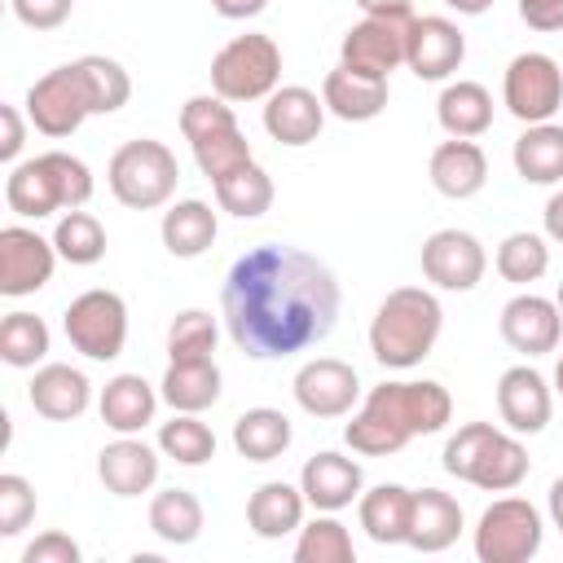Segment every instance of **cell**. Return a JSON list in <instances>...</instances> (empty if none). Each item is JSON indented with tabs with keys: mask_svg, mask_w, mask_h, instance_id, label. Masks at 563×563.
I'll return each instance as SVG.
<instances>
[{
	"mask_svg": "<svg viewBox=\"0 0 563 563\" xmlns=\"http://www.w3.org/2000/svg\"><path fill=\"white\" fill-rule=\"evenodd\" d=\"M211 189H216L220 211H229V216H238V220H255V216H264V211L273 207V176H268L255 158H251L246 167H238V172L211 180Z\"/></svg>",
	"mask_w": 563,
	"mask_h": 563,
	"instance_id": "35",
	"label": "cell"
},
{
	"mask_svg": "<svg viewBox=\"0 0 563 563\" xmlns=\"http://www.w3.org/2000/svg\"><path fill=\"white\" fill-rule=\"evenodd\" d=\"M9 9H13V18H18L22 26H31V31H57V26L70 18L75 0H9Z\"/></svg>",
	"mask_w": 563,
	"mask_h": 563,
	"instance_id": "46",
	"label": "cell"
},
{
	"mask_svg": "<svg viewBox=\"0 0 563 563\" xmlns=\"http://www.w3.org/2000/svg\"><path fill=\"white\" fill-rule=\"evenodd\" d=\"M493 264H497V273H501L510 286H532V282H541L545 268H550V246H545L541 233L519 229V233H506V238H501Z\"/></svg>",
	"mask_w": 563,
	"mask_h": 563,
	"instance_id": "37",
	"label": "cell"
},
{
	"mask_svg": "<svg viewBox=\"0 0 563 563\" xmlns=\"http://www.w3.org/2000/svg\"><path fill=\"white\" fill-rule=\"evenodd\" d=\"M48 343H53V334H48L44 317H35V312L18 308L0 321V361L13 369H35L48 356Z\"/></svg>",
	"mask_w": 563,
	"mask_h": 563,
	"instance_id": "36",
	"label": "cell"
},
{
	"mask_svg": "<svg viewBox=\"0 0 563 563\" xmlns=\"http://www.w3.org/2000/svg\"><path fill=\"white\" fill-rule=\"evenodd\" d=\"M220 128H238V114H233V101H224L220 92H198L180 106V132L185 141L194 145L198 136H211Z\"/></svg>",
	"mask_w": 563,
	"mask_h": 563,
	"instance_id": "44",
	"label": "cell"
},
{
	"mask_svg": "<svg viewBox=\"0 0 563 563\" xmlns=\"http://www.w3.org/2000/svg\"><path fill=\"white\" fill-rule=\"evenodd\" d=\"M352 559H356L352 532H347L330 510H321L312 523L299 528L295 563H352Z\"/></svg>",
	"mask_w": 563,
	"mask_h": 563,
	"instance_id": "40",
	"label": "cell"
},
{
	"mask_svg": "<svg viewBox=\"0 0 563 563\" xmlns=\"http://www.w3.org/2000/svg\"><path fill=\"white\" fill-rule=\"evenodd\" d=\"M299 488H303V497H308L312 510H330L334 515V510H343V506H352L361 497L365 475H361V462L356 457H343L334 449H321V453H312L303 462Z\"/></svg>",
	"mask_w": 563,
	"mask_h": 563,
	"instance_id": "20",
	"label": "cell"
},
{
	"mask_svg": "<svg viewBox=\"0 0 563 563\" xmlns=\"http://www.w3.org/2000/svg\"><path fill=\"white\" fill-rule=\"evenodd\" d=\"M321 101L343 123H369V119H378L387 110V79L361 75V70H352V66L339 62L321 79Z\"/></svg>",
	"mask_w": 563,
	"mask_h": 563,
	"instance_id": "22",
	"label": "cell"
},
{
	"mask_svg": "<svg viewBox=\"0 0 563 563\" xmlns=\"http://www.w3.org/2000/svg\"><path fill=\"white\" fill-rule=\"evenodd\" d=\"M290 440H295L290 418L268 405H255V409L238 413V422H233V449L246 462H277L290 449Z\"/></svg>",
	"mask_w": 563,
	"mask_h": 563,
	"instance_id": "32",
	"label": "cell"
},
{
	"mask_svg": "<svg viewBox=\"0 0 563 563\" xmlns=\"http://www.w3.org/2000/svg\"><path fill=\"white\" fill-rule=\"evenodd\" d=\"M220 365L216 356L202 361H167V374L158 383V396L176 409V413H202L220 400Z\"/></svg>",
	"mask_w": 563,
	"mask_h": 563,
	"instance_id": "29",
	"label": "cell"
},
{
	"mask_svg": "<svg viewBox=\"0 0 563 563\" xmlns=\"http://www.w3.org/2000/svg\"><path fill=\"white\" fill-rule=\"evenodd\" d=\"M92 114L88 106V88L79 79V66L66 62L48 75H40L31 88H26V119L35 123V132L62 141L70 132H79V123Z\"/></svg>",
	"mask_w": 563,
	"mask_h": 563,
	"instance_id": "11",
	"label": "cell"
},
{
	"mask_svg": "<svg viewBox=\"0 0 563 563\" xmlns=\"http://www.w3.org/2000/svg\"><path fill=\"white\" fill-rule=\"evenodd\" d=\"M303 506H308L303 488H295V484H286V479H268V484H260V488L246 497V523H251L255 537L282 541L286 532L303 528Z\"/></svg>",
	"mask_w": 563,
	"mask_h": 563,
	"instance_id": "28",
	"label": "cell"
},
{
	"mask_svg": "<svg viewBox=\"0 0 563 563\" xmlns=\"http://www.w3.org/2000/svg\"><path fill=\"white\" fill-rule=\"evenodd\" d=\"M282 84V48L264 31L233 35L216 57H211V92L224 101H260L273 97Z\"/></svg>",
	"mask_w": 563,
	"mask_h": 563,
	"instance_id": "7",
	"label": "cell"
},
{
	"mask_svg": "<svg viewBox=\"0 0 563 563\" xmlns=\"http://www.w3.org/2000/svg\"><path fill=\"white\" fill-rule=\"evenodd\" d=\"M550 519H554V528L563 532V475L550 484Z\"/></svg>",
	"mask_w": 563,
	"mask_h": 563,
	"instance_id": "53",
	"label": "cell"
},
{
	"mask_svg": "<svg viewBox=\"0 0 563 563\" xmlns=\"http://www.w3.org/2000/svg\"><path fill=\"white\" fill-rule=\"evenodd\" d=\"M466 57V35L457 31V22L449 18H413L409 22V40H405V66L418 79H449Z\"/></svg>",
	"mask_w": 563,
	"mask_h": 563,
	"instance_id": "16",
	"label": "cell"
},
{
	"mask_svg": "<svg viewBox=\"0 0 563 563\" xmlns=\"http://www.w3.org/2000/svg\"><path fill=\"white\" fill-rule=\"evenodd\" d=\"M497 330H501V339H506L515 352H523V356H545V352L559 347L563 312H559L554 299L523 290V295H515V299L501 308Z\"/></svg>",
	"mask_w": 563,
	"mask_h": 563,
	"instance_id": "17",
	"label": "cell"
},
{
	"mask_svg": "<svg viewBox=\"0 0 563 563\" xmlns=\"http://www.w3.org/2000/svg\"><path fill=\"white\" fill-rule=\"evenodd\" d=\"M0 158L4 163H13L18 154H22V141H26V123H22V114H18V106H0Z\"/></svg>",
	"mask_w": 563,
	"mask_h": 563,
	"instance_id": "49",
	"label": "cell"
},
{
	"mask_svg": "<svg viewBox=\"0 0 563 563\" xmlns=\"http://www.w3.org/2000/svg\"><path fill=\"white\" fill-rule=\"evenodd\" d=\"M449 9H457V13H466V18H479V13H488L493 9V0H444Z\"/></svg>",
	"mask_w": 563,
	"mask_h": 563,
	"instance_id": "54",
	"label": "cell"
},
{
	"mask_svg": "<svg viewBox=\"0 0 563 563\" xmlns=\"http://www.w3.org/2000/svg\"><path fill=\"white\" fill-rule=\"evenodd\" d=\"M53 246H57V255L66 260V264H79V268H88V264H97L101 255H106V229H101V220L92 216V211H66L62 220H57V229H53Z\"/></svg>",
	"mask_w": 563,
	"mask_h": 563,
	"instance_id": "41",
	"label": "cell"
},
{
	"mask_svg": "<svg viewBox=\"0 0 563 563\" xmlns=\"http://www.w3.org/2000/svg\"><path fill=\"white\" fill-rule=\"evenodd\" d=\"M97 475L114 497H141L158 479V453L136 435H119L97 453Z\"/></svg>",
	"mask_w": 563,
	"mask_h": 563,
	"instance_id": "24",
	"label": "cell"
},
{
	"mask_svg": "<svg viewBox=\"0 0 563 563\" xmlns=\"http://www.w3.org/2000/svg\"><path fill=\"white\" fill-rule=\"evenodd\" d=\"M422 277L440 290H475L484 282V268H488V251L475 233L466 229H435L427 242H422Z\"/></svg>",
	"mask_w": 563,
	"mask_h": 563,
	"instance_id": "12",
	"label": "cell"
},
{
	"mask_svg": "<svg viewBox=\"0 0 563 563\" xmlns=\"http://www.w3.org/2000/svg\"><path fill=\"white\" fill-rule=\"evenodd\" d=\"M176 180H180V163L176 154L154 141V136H136V141H123L114 154H110V167H106V185L110 194L132 207V211H154V207H167L172 194H176Z\"/></svg>",
	"mask_w": 563,
	"mask_h": 563,
	"instance_id": "6",
	"label": "cell"
},
{
	"mask_svg": "<svg viewBox=\"0 0 563 563\" xmlns=\"http://www.w3.org/2000/svg\"><path fill=\"white\" fill-rule=\"evenodd\" d=\"M150 532L167 545H194L202 537V501L189 488H158L150 497Z\"/></svg>",
	"mask_w": 563,
	"mask_h": 563,
	"instance_id": "34",
	"label": "cell"
},
{
	"mask_svg": "<svg viewBox=\"0 0 563 563\" xmlns=\"http://www.w3.org/2000/svg\"><path fill=\"white\" fill-rule=\"evenodd\" d=\"M211 9H216L220 18H229V22H246V18L264 13L268 0H211Z\"/></svg>",
	"mask_w": 563,
	"mask_h": 563,
	"instance_id": "50",
	"label": "cell"
},
{
	"mask_svg": "<svg viewBox=\"0 0 563 563\" xmlns=\"http://www.w3.org/2000/svg\"><path fill=\"white\" fill-rule=\"evenodd\" d=\"M528 449L519 435L497 431L493 422H466L444 444V471L484 488V493H510L528 479Z\"/></svg>",
	"mask_w": 563,
	"mask_h": 563,
	"instance_id": "5",
	"label": "cell"
},
{
	"mask_svg": "<svg viewBox=\"0 0 563 563\" xmlns=\"http://www.w3.org/2000/svg\"><path fill=\"white\" fill-rule=\"evenodd\" d=\"M427 172H431L435 194L462 202V198H475V194L484 189V180H488V158H484V150H479L475 141L449 136V141H440V145L431 150Z\"/></svg>",
	"mask_w": 563,
	"mask_h": 563,
	"instance_id": "23",
	"label": "cell"
},
{
	"mask_svg": "<svg viewBox=\"0 0 563 563\" xmlns=\"http://www.w3.org/2000/svg\"><path fill=\"white\" fill-rule=\"evenodd\" d=\"M554 303H559V312H563V282H559V290H554Z\"/></svg>",
	"mask_w": 563,
	"mask_h": 563,
	"instance_id": "56",
	"label": "cell"
},
{
	"mask_svg": "<svg viewBox=\"0 0 563 563\" xmlns=\"http://www.w3.org/2000/svg\"><path fill=\"white\" fill-rule=\"evenodd\" d=\"M158 449L180 466H202L216 457V431L198 413H172V422L158 427Z\"/></svg>",
	"mask_w": 563,
	"mask_h": 563,
	"instance_id": "39",
	"label": "cell"
},
{
	"mask_svg": "<svg viewBox=\"0 0 563 563\" xmlns=\"http://www.w3.org/2000/svg\"><path fill=\"white\" fill-rule=\"evenodd\" d=\"M325 114H330L325 101L303 84H286L273 97H264V132L277 145H290V150L312 145L325 128Z\"/></svg>",
	"mask_w": 563,
	"mask_h": 563,
	"instance_id": "19",
	"label": "cell"
},
{
	"mask_svg": "<svg viewBox=\"0 0 563 563\" xmlns=\"http://www.w3.org/2000/svg\"><path fill=\"white\" fill-rule=\"evenodd\" d=\"M158 233H163L167 255H176V260H198V255L216 242L220 224H216V211H211L202 198H180V202H172V207L163 211Z\"/></svg>",
	"mask_w": 563,
	"mask_h": 563,
	"instance_id": "30",
	"label": "cell"
},
{
	"mask_svg": "<svg viewBox=\"0 0 563 563\" xmlns=\"http://www.w3.org/2000/svg\"><path fill=\"white\" fill-rule=\"evenodd\" d=\"M343 295L325 260L303 246L264 242L242 251L220 286L224 330L238 352L282 361L330 339Z\"/></svg>",
	"mask_w": 563,
	"mask_h": 563,
	"instance_id": "1",
	"label": "cell"
},
{
	"mask_svg": "<svg viewBox=\"0 0 563 563\" xmlns=\"http://www.w3.org/2000/svg\"><path fill=\"white\" fill-rule=\"evenodd\" d=\"M356 9L369 18H413V0H356Z\"/></svg>",
	"mask_w": 563,
	"mask_h": 563,
	"instance_id": "51",
	"label": "cell"
},
{
	"mask_svg": "<svg viewBox=\"0 0 563 563\" xmlns=\"http://www.w3.org/2000/svg\"><path fill=\"white\" fill-rule=\"evenodd\" d=\"M295 400L312 418H343L361 400V378L339 356H312L295 369Z\"/></svg>",
	"mask_w": 563,
	"mask_h": 563,
	"instance_id": "14",
	"label": "cell"
},
{
	"mask_svg": "<svg viewBox=\"0 0 563 563\" xmlns=\"http://www.w3.org/2000/svg\"><path fill=\"white\" fill-rule=\"evenodd\" d=\"M62 330L70 347L84 352L88 361H114L128 343V303L119 290H101V286L84 290L66 303Z\"/></svg>",
	"mask_w": 563,
	"mask_h": 563,
	"instance_id": "8",
	"label": "cell"
},
{
	"mask_svg": "<svg viewBox=\"0 0 563 563\" xmlns=\"http://www.w3.org/2000/svg\"><path fill=\"white\" fill-rule=\"evenodd\" d=\"M194 163L207 180H220L251 163V141L242 136V128H220V132L194 141Z\"/></svg>",
	"mask_w": 563,
	"mask_h": 563,
	"instance_id": "42",
	"label": "cell"
},
{
	"mask_svg": "<svg viewBox=\"0 0 563 563\" xmlns=\"http://www.w3.org/2000/svg\"><path fill=\"white\" fill-rule=\"evenodd\" d=\"M409 22L413 18H361L343 44H339V62L361 70V75H378L387 79L396 66H405V40H409Z\"/></svg>",
	"mask_w": 563,
	"mask_h": 563,
	"instance_id": "15",
	"label": "cell"
},
{
	"mask_svg": "<svg viewBox=\"0 0 563 563\" xmlns=\"http://www.w3.org/2000/svg\"><path fill=\"white\" fill-rule=\"evenodd\" d=\"M501 106L519 123H550L563 106V70L550 53H519L501 75Z\"/></svg>",
	"mask_w": 563,
	"mask_h": 563,
	"instance_id": "10",
	"label": "cell"
},
{
	"mask_svg": "<svg viewBox=\"0 0 563 563\" xmlns=\"http://www.w3.org/2000/svg\"><path fill=\"white\" fill-rule=\"evenodd\" d=\"M75 66H79V79H84V88H88V106H92V114H114V110L128 106V97H132V79H128V70H123L114 57L88 53V57H79Z\"/></svg>",
	"mask_w": 563,
	"mask_h": 563,
	"instance_id": "38",
	"label": "cell"
},
{
	"mask_svg": "<svg viewBox=\"0 0 563 563\" xmlns=\"http://www.w3.org/2000/svg\"><path fill=\"white\" fill-rule=\"evenodd\" d=\"M101 422L119 435H136L154 422V409H158V391L141 378V374H114L106 387H101Z\"/></svg>",
	"mask_w": 563,
	"mask_h": 563,
	"instance_id": "27",
	"label": "cell"
},
{
	"mask_svg": "<svg viewBox=\"0 0 563 563\" xmlns=\"http://www.w3.org/2000/svg\"><path fill=\"white\" fill-rule=\"evenodd\" d=\"M497 413L515 435H537L550 427L554 391L532 365H510L497 378Z\"/></svg>",
	"mask_w": 563,
	"mask_h": 563,
	"instance_id": "18",
	"label": "cell"
},
{
	"mask_svg": "<svg viewBox=\"0 0 563 563\" xmlns=\"http://www.w3.org/2000/svg\"><path fill=\"white\" fill-rule=\"evenodd\" d=\"M554 391L563 396V356H559V365H554Z\"/></svg>",
	"mask_w": 563,
	"mask_h": 563,
	"instance_id": "55",
	"label": "cell"
},
{
	"mask_svg": "<svg viewBox=\"0 0 563 563\" xmlns=\"http://www.w3.org/2000/svg\"><path fill=\"white\" fill-rule=\"evenodd\" d=\"M462 532V506L444 488H418L413 493V515H409V541L422 554H440L457 541Z\"/></svg>",
	"mask_w": 563,
	"mask_h": 563,
	"instance_id": "26",
	"label": "cell"
},
{
	"mask_svg": "<svg viewBox=\"0 0 563 563\" xmlns=\"http://www.w3.org/2000/svg\"><path fill=\"white\" fill-rule=\"evenodd\" d=\"M510 158L528 185H559L563 180V123H528Z\"/></svg>",
	"mask_w": 563,
	"mask_h": 563,
	"instance_id": "33",
	"label": "cell"
},
{
	"mask_svg": "<svg viewBox=\"0 0 563 563\" xmlns=\"http://www.w3.org/2000/svg\"><path fill=\"white\" fill-rule=\"evenodd\" d=\"M453 418V396L435 383H378L352 422L343 427V440L361 457H391L400 453L413 435H435Z\"/></svg>",
	"mask_w": 563,
	"mask_h": 563,
	"instance_id": "2",
	"label": "cell"
},
{
	"mask_svg": "<svg viewBox=\"0 0 563 563\" xmlns=\"http://www.w3.org/2000/svg\"><path fill=\"white\" fill-rule=\"evenodd\" d=\"M53 268H57V246L48 238H40L26 224L0 229V295L9 299L35 295L40 286L53 282Z\"/></svg>",
	"mask_w": 563,
	"mask_h": 563,
	"instance_id": "13",
	"label": "cell"
},
{
	"mask_svg": "<svg viewBox=\"0 0 563 563\" xmlns=\"http://www.w3.org/2000/svg\"><path fill=\"white\" fill-rule=\"evenodd\" d=\"M92 198V172L84 158L66 150L35 154L26 163H13L4 180V202L22 220H44L53 211H75Z\"/></svg>",
	"mask_w": 563,
	"mask_h": 563,
	"instance_id": "4",
	"label": "cell"
},
{
	"mask_svg": "<svg viewBox=\"0 0 563 563\" xmlns=\"http://www.w3.org/2000/svg\"><path fill=\"white\" fill-rule=\"evenodd\" d=\"M35 519V488L22 475H0V537H18Z\"/></svg>",
	"mask_w": 563,
	"mask_h": 563,
	"instance_id": "45",
	"label": "cell"
},
{
	"mask_svg": "<svg viewBox=\"0 0 563 563\" xmlns=\"http://www.w3.org/2000/svg\"><path fill=\"white\" fill-rule=\"evenodd\" d=\"M361 528L374 545H405L409 541V515H413V488L405 484H374L356 497Z\"/></svg>",
	"mask_w": 563,
	"mask_h": 563,
	"instance_id": "25",
	"label": "cell"
},
{
	"mask_svg": "<svg viewBox=\"0 0 563 563\" xmlns=\"http://www.w3.org/2000/svg\"><path fill=\"white\" fill-rule=\"evenodd\" d=\"M545 523L528 497L493 501L475 523V559L479 563H528L541 550Z\"/></svg>",
	"mask_w": 563,
	"mask_h": 563,
	"instance_id": "9",
	"label": "cell"
},
{
	"mask_svg": "<svg viewBox=\"0 0 563 563\" xmlns=\"http://www.w3.org/2000/svg\"><path fill=\"white\" fill-rule=\"evenodd\" d=\"M444 330V308L427 286H396L369 321V352L383 369H413L431 356Z\"/></svg>",
	"mask_w": 563,
	"mask_h": 563,
	"instance_id": "3",
	"label": "cell"
},
{
	"mask_svg": "<svg viewBox=\"0 0 563 563\" xmlns=\"http://www.w3.org/2000/svg\"><path fill=\"white\" fill-rule=\"evenodd\" d=\"M216 339H220L216 317L202 312V308H185L167 325V356L172 361H202V356L216 352Z\"/></svg>",
	"mask_w": 563,
	"mask_h": 563,
	"instance_id": "43",
	"label": "cell"
},
{
	"mask_svg": "<svg viewBox=\"0 0 563 563\" xmlns=\"http://www.w3.org/2000/svg\"><path fill=\"white\" fill-rule=\"evenodd\" d=\"M26 400L48 422H75L92 405V383L84 378V369L53 361V365H40L35 369V378L26 387Z\"/></svg>",
	"mask_w": 563,
	"mask_h": 563,
	"instance_id": "21",
	"label": "cell"
},
{
	"mask_svg": "<svg viewBox=\"0 0 563 563\" xmlns=\"http://www.w3.org/2000/svg\"><path fill=\"white\" fill-rule=\"evenodd\" d=\"M519 18L532 31H563V0H519Z\"/></svg>",
	"mask_w": 563,
	"mask_h": 563,
	"instance_id": "48",
	"label": "cell"
},
{
	"mask_svg": "<svg viewBox=\"0 0 563 563\" xmlns=\"http://www.w3.org/2000/svg\"><path fill=\"white\" fill-rule=\"evenodd\" d=\"M79 545L66 537V532H40L26 550H22V563H79Z\"/></svg>",
	"mask_w": 563,
	"mask_h": 563,
	"instance_id": "47",
	"label": "cell"
},
{
	"mask_svg": "<svg viewBox=\"0 0 563 563\" xmlns=\"http://www.w3.org/2000/svg\"><path fill=\"white\" fill-rule=\"evenodd\" d=\"M545 238L563 246V189H554L545 202Z\"/></svg>",
	"mask_w": 563,
	"mask_h": 563,
	"instance_id": "52",
	"label": "cell"
},
{
	"mask_svg": "<svg viewBox=\"0 0 563 563\" xmlns=\"http://www.w3.org/2000/svg\"><path fill=\"white\" fill-rule=\"evenodd\" d=\"M435 119H440V128H444L449 136L475 141V136H484V132L493 128V97H488V88L475 84V79L444 84V92H440V101H435Z\"/></svg>",
	"mask_w": 563,
	"mask_h": 563,
	"instance_id": "31",
	"label": "cell"
}]
</instances>
